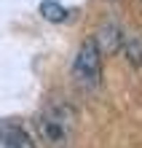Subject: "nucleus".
Wrapping results in <instances>:
<instances>
[{
	"mask_svg": "<svg viewBox=\"0 0 142 148\" xmlns=\"http://www.w3.org/2000/svg\"><path fill=\"white\" fill-rule=\"evenodd\" d=\"M73 75L86 89L99 86V81H102V54H99V49H96L94 38L81 43V49H78V54H75V62H73Z\"/></svg>",
	"mask_w": 142,
	"mask_h": 148,
	"instance_id": "obj_2",
	"label": "nucleus"
},
{
	"mask_svg": "<svg viewBox=\"0 0 142 148\" xmlns=\"http://www.w3.org/2000/svg\"><path fill=\"white\" fill-rule=\"evenodd\" d=\"M5 148H35V145L22 129H11L8 137H5Z\"/></svg>",
	"mask_w": 142,
	"mask_h": 148,
	"instance_id": "obj_6",
	"label": "nucleus"
},
{
	"mask_svg": "<svg viewBox=\"0 0 142 148\" xmlns=\"http://www.w3.org/2000/svg\"><path fill=\"white\" fill-rule=\"evenodd\" d=\"M94 43H96V49H99L102 57L105 54H107V57L110 54H118V51H121V43H123V30L115 22H107V24H102V27L96 30Z\"/></svg>",
	"mask_w": 142,
	"mask_h": 148,
	"instance_id": "obj_3",
	"label": "nucleus"
},
{
	"mask_svg": "<svg viewBox=\"0 0 142 148\" xmlns=\"http://www.w3.org/2000/svg\"><path fill=\"white\" fill-rule=\"evenodd\" d=\"M40 14H43V19L56 22V24L67 19V8H62L59 3H54V0H43L40 3Z\"/></svg>",
	"mask_w": 142,
	"mask_h": 148,
	"instance_id": "obj_5",
	"label": "nucleus"
},
{
	"mask_svg": "<svg viewBox=\"0 0 142 148\" xmlns=\"http://www.w3.org/2000/svg\"><path fill=\"white\" fill-rule=\"evenodd\" d=\"M75 127V110L70 105H48L38 116V132L48 143H65Z\"/></svg>",
	"mask_w": 142,
	"mask_h": 148,
	"instance_id": "obj_1",
	"label": "nucleus"
},
{
	"mask_svg": "<svg viewBox=\"0 0 142 148\" xmlns=\"http://www.w3.org/2000/svg\"><path fill=\"white\" fill-rule=\"evenodd\" d=\"M123 54H126V59L134 67L142 65V35H137V32H131V35H126L123 32V43H121Z\"/></svg>",
	"mask_w": 142,
	"mask_h": 148,
	"instance_id": "obj_4",
	"label": "nucleus"
}]
</instances>
